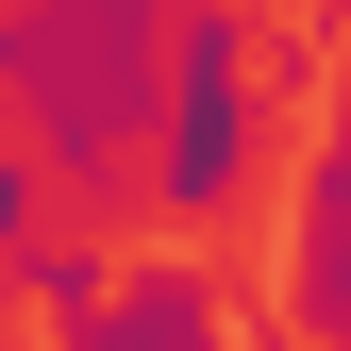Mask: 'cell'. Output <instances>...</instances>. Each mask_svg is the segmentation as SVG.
<instances>
[{"label": "cell", "mask_w": 351, "mask_h": 351, "mask_svg": "<svg viewBox=\"0 0 351 351\" xmlns=\"http://www.w3.org/2000/svg\"><path fill=\"white\" fill-rule=\"evenodd\" d=\"M318 17H335V51H351V0H318Z\"/></svg>", "instance_id": "6"}, {"label": "cell", "mask_w": 351, "mask_h": 351, "mask_svg": "<svg viewBox=\"0 0 351 351\" xmlns=\"http://www.w3.org/2000/svg\"><path fill=\"white\" fill-rule=\"evenodd\" d=\"M234 318V285L201 268V251H151V268H101V318H84V351H184Z\"/></svg>", "instance_id": "3"}, {"label": "cell", "mask_w": 351, "mask_h": 351, "mask_svg": "<svg viewBox=\"0 0 351 351\" xmlns=\"http://www.w3.org/2000/svg\"><path fill=\"white\" fill-rule=\"evenodd\" d=\"M301 84H318V51H285L268 0H184L167 67H151V134H134V217H167V234L251 217L268 201V134H285Z\"/></svg>", "instance_id": "1"}, {"label": "cell", "mask_w": 351, "mask_h": 351, "mask_svg": "<svg viewBox=\"0 0 351 351\" xmlns=\"http://www.w3.org/2000/svg\"><path fill=\"white\" fill-rule=\"evenodd\" d=\"M51 217H67V184H51V151H34V134H0V251H34Z\"/></svg>", "instance_id": "5"}, {"label": "cell", "mask_w": 351, "mask_h": 351, "mask_svg": "<svg viewBox=\"0 0 351 351\" xmlns=\"http://www.w3.org/2000/svg\"><path fill=\"white\" fill-rule=\"evenodd\" d=\"M17 301H34V318H67V335H84V318H101V234H67V217H51V234L17 251Z\"/></svg>", "instance_id": "4"}, {"label": "cell", "mask_w": 351, "mask_h": 351, "mask_svg": "<svg viewBox=\"0 0 351 351\" xmlns=\"http://www.w3.org/2000/svg\"><path fill=\"white\" fill-rule=\"evenodd\" d=\"M0 134H17V117H0Z\"/></svg>", "instance_id": "7"}, {"label": "cell", "mask_w": 351, "mask_h": 351, "mask_svg": "<svg viewBox=\"0 0 351 351\" xmlns=\"http://www.w3.org/2000/svg\"><path fill=\"white\" fill-rule=\"evenodd\" d=\"M167 17H184V0H0V117L51 151L67 201H134Z\"/></svg>", "instance_id": "2"}]
</instances>
